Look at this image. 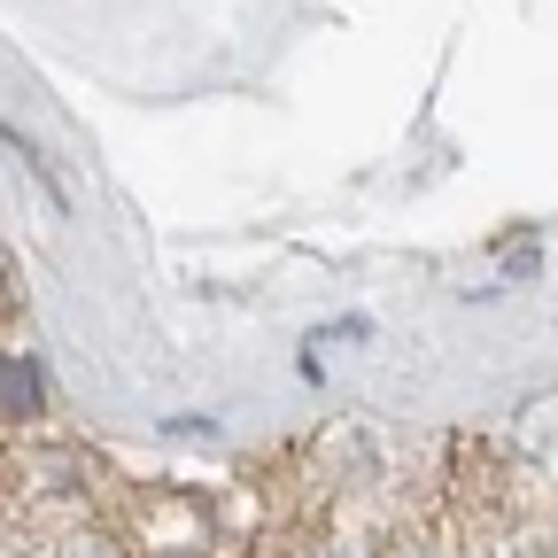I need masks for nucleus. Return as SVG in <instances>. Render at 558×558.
<instances>
[{
  "instance_id": "obj_2",
  "label": "nucleus",
  "mask_w": 558,
  "mask_h": 558,
  "mask_svg": "<svg viewBox=\"0 0 558 558\" xmlns=\"http://www.w3.org/2000/svg\"><path fill=\"white\" fill-rule=\"evenodd\" d=\"M62 558H117V550H109V543H101V535H78V543H70V550H62Z\"/></svg>"
},
{
  "instance_id": "obj_1",
  "label": "nucleus",
  "mask_w": 558,
  "mask_h": 558,
  "mask_svg": "<svg viewBox=\"0 0 558 558\" xmlns=\"http://www.w3.org/2000/svg\"><path fill=\"white\" fill-rule=\"evenodd\" d=\"M39 403H47L39 365H32V357H0V411H9V418H32Z\"/></svg>"
}]
</instances>
